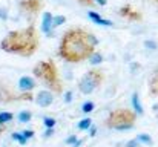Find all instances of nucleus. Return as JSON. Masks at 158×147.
I'll list each match as a JSON object with an SVG mask.
<instances>
[{
	"label": "nucleus",
	"instance_id": "1",
	"mask_svg": "<svg viewBox=\"0 0 158 147\" xmlns=\"http://www.w3.org/2000/svg\"><path fill=\"white\" fill-rule=\"evenodd\" d=\"M98 39L83 28H69L60 40L58 57L66 63H81L97 51Z\"/></svg>",
	"mask_w": 158,
	"mask_h": 147
},
{
	"label": "nucleus",
	"instance_id": "2",
	"mask_svg": "<svg viewBox=\"0 0 158 147\" xmlns=\"http://www.w3.org/2000/svg\"><path fill=\"white\" fill-rule=\"evenodd\" d=\"M40 46L39 31L34 25H29L22 29L9 31L0 42V49L3 52L19 55V57H32Z\"/></svg>",
	"mask_w": 158,
	"mask_h": 147
},
{
	"label": "nucleus",
	"instance_id": "3",
	"mask_svg": "<svg viewBox=\"0 0 158 147\" xmlns=\"http://www.w3.org/2000/svg\"><path fill=\"white\" fill-rule=\"evenodd\" d=\"M37 78L32 75H14V78L0 74V101H32Z\"/></svg>",
	"mask_w": 158,
	"mask_h": 147
},
{
	"label": "nucleus",
	"instance_id": "4",
	"mask_svg": "<svg viewBox=\"0 0 158 147\" xmlns=\"http://www.w3.org/2000/svg\"><path fill=\"white\" fill-rule=\"evenodd\" d=\"M32 74L46 89L52 91L54 94H57V95L63 94V84H61V80H60V74H58L57 64L54 63L52 60L39 61L32 67Z\"/></svg>",
	"mask_w": 158,
	"mask_h": 147
},
{
	"label": "nucleus",
	"instance_id": "5",
	"mask_svg": "<svg viewBox=\"0 0 158 147\" xmlns=\"http://www.w3.org/2000/svg\"><path fill=\"white\" fill-rule=\"evenodd\" d=\"M138 113L129 107H117L109 112L105 120V127L114 132H127L135 127Z\"/></svg>",
	"mask_w": 158,
	"mask_h": 147
},
{
	"label": "nucleus",
	"instance_id": "6",
	"mask_svg": "<svg viewBox=\"0 0 158 147\" xmlns=\"http://www.w3.org/2000/svg\"><path fill=\"white\" fill-rule=\"evenodd\" d=\"M105 83V72L102 69L92 67L88 72H85L81 75V78L78 80V92L81 95H91L94 94L102 84Z\"/></svg>",
	"mask_w": 158,
	"mask_h": 147
},
{
	"label": "nucleus",
	"instance_id": "7",
	"mask_svg": "<svg viewBox=\"0 0 158 147\" xmlns=\"http://www.w3.org/2000/svg\"><path fill=\"white\" fill-rule=\"evenodd\" d=\"M117 14H118L121 18H124L126 22H129V23H141V22H143V12H141L140 9H137V8H135L134 5H131V3L121 5V6L118 8Z\"/></svg>",
	"mask_w": 158,
	"mask_h": 147
},
{
	"label": "nucleus",
	"instance_id": "8",
	"mask_svg": "<svg viewBox=\"0 0 158 147\" xmlns=\"http://www.w3.org/2000/svg\"><path fill=\"white\" fill-rule=\"evenodd\" d=\"M19 11L22 14L26 15H37L43 6H45V0H19Z\"/></svg>",
	"mask_w": 158,
	"mask_h": 147
},
{
	"label": "nucleus",
	"instance_id": "9",
	"mask_svg": "<svg viewBox=\"0 0 158 147\" xmlns=\"http://www.w3.org/2000/svg\"><path fill=\"white\" fill-rule=\"evenodd\" d=\"M34 101L39 107H49L54 103V92L49 89H42L35 94Z\"/></svg>",
	"mask_w": 158,
	"mask_h": 147
},
{
	"label": "nucleus",
	"instance_id": "10",
	"mask_svg": "<svg viewBox=\"0 0 158 147\" xmlns=\"http://www.w3.org/2000/svg\"><path fill=\"white\" fill-rule=\"evenodd\" d=\"M52 23H54V14L51 12H43V17H42V26H40V29H42V32L45 34V35H52Z\"/></svg>",
	"mask_w": 158,
	"mask_h": 147
},
{
	"label": "nucleus",
	"instance_id": "11",
	"mask_svg": "<svg viewBox=\"0 0 158 147\" xmlns=\"http://www.w3.org/2000/svg\"><path fill=\"white\" fill-rule=\"evenodd\" d=\"M149 95L154 98L158 97V67L154 69L149 78Z\"/></svg>",
	"mask_w": 158,
	"mask_h": 147
},
{
	"label": "nucleus",
	"instance_id": "12",
	"mask_svg": "<svg viewBox=\"0 0 158 147\" xmlns=\"http://www.w3.org/2000/svg\"><path fill=\"white\" fill-rule=\"evenodd\" d=\"M88 17H89L95 25H102V26H112V25H114L110 20L102 17V15H100L98 12H95V11H89V12H88Z\"/></svg>",
	"mask_w": 158,
	"mask_h": 147
},
{
	"label": "nucleus",
	"instance_id": "13",
	"mask_svg": "<svg viewBox=\"0 0 158 147\" xmlns=\"http://www.w3.org/2000/svg\"><path fill=\"white\" fill-rule=\"evenodd\" d=\"M132 109L138 113V116H141V115L144 113V109H143V104H141V101H140L138 92H134V94H132Z\"/></svg>",
	"mask_w": 158,
	"mask_h": 147
},
{
	"label": "nucleus",
	"instance_id": "14",
	"mask_svg": "<svg viewBox=\"0 0 158 147\" xmlns=\"http://www.w3.org/2000/svg\"><path fill=\"white\" fill-rule=\"evenodd\" d=\"M91 126H92V120L88 116V118H83V120H80L78 123H77V129L80 130V132H88L89 129H91Z\"/></svg>",
	"mask_w": 158,
	"mask_h": 147
},
{
	"label": "nucleus",
	"instance_id": "15",
	"mask_svg": "<svg viewBox=\"0 0 158 147\" xmlns=\"http://www.w3.org/2000/svg\"><path fill=\"white\" fill-rule=\"evenodd\" d=\"M31 120H32V113H31L29 110H20L19 115H17V121H19L20 124H23V123H29Z\"/></svg>",
	"mask_w": 158,
	"mask_h": 147
},
{
	"label": "nucleus",
	"instance_id": "16",
	"mask_svg": "<svg viewBox=\"0 0 158 147\" xmlns=\"http://www.w3.org/2000/svg\"><path fill=\"white\" fill-rule=\"evenodd\" d=\"M137 140H138L143 146H154V140H152V137L148 135V133H140V135H137Z\"/></svg>",
	"mask_w": 158,
	"mask_h": 147
},
{
	"label": "nucleus",
	"instance_id": "17",
	"mask_svg": "<svg viewBox=\"0 0 158 147\" xmlns=\"http://www.w3.org/2000/svg\"><path fill=\"white\" fill-rule=\"evenodd\" d=\"M92 66H97V64H100V63H103V55L98 52V51H95L91 57H89V60H88Z\"/></svg>",
	"mask_w": 158,
	"mask_h": 147
},
{
	"label": "nucleus",
	"instance_id": "18",
	"mask_svg": "<svg viewBox=\"0 0 158 147\" xmlns=\"http://www.w3.org/2000/svg\"><path fill=\"white\" fill-rule=\"evenodd\" d=\"M11 138H12L14 141H17L20 146H26V143L29 141V140H26V138L23 137V133H22V132H14V133L11 135Z\"/></svg>",
	"mask_w": 158,
	"mask_h": 147
},
{
	"label": "nucleus",
	"instance_id": "19",
	"mask_svg": "<svg viewBox=\"0 0 158 147\" xmlns=\"http://www.w3.org/2000/svg\"><path fill=\"white\" fill-rule=\"evenodd\" d=\"M12 120H14V115L11 112H6V110L0 112V123L2 124H9Z\"/></svg>",
	"mask_w": 158,
	"mask_h": 147
},
{
	"label": "nucleus",
	"instance_id": "20",
	"mask_svg": "<svg viewBox=\"0 0 158 147\" xmlns=\"http://www.w3.org/2000/svg\"><path fill=\"white\" fill-rule=\"evenodd\" d=\"M94 109H95V103H94V101H85V103L81 104V112L86 113V115L91 113Z\"/></svg>",
	"mask_w": 158,
	"mask_h": 147
},
{
	"label": "nucleus",
	"instance_id": "21",
	"mask_svg": "<svg viewBox=\"0 0 158 147\" xmlns=\"http://www.w3.org/2000/svg\"><path fill=\"white\" fill-rule=\"evenodd\" d=\"M66 22V17L64 15H54V23H52V28H58V26H61L63 23Z\"/></svg>",
	"mask_w": 158,
	"mask_h": 147
},
{
	"label": "nucleus",
	"instance_id": "22",
	"mask_svg": "<svg viewBox=\"0 0 158 147\" xmlns=\"http://www.w3.org/2000/svg\"><path fill=\"white\" fill-rule=\"evenodd\" d=\"M75 2L80 3L81 6H86V8H95V6H98L95 0H75Z\"/></svg>",
	"mask_w": 158,
	"mask_h": 147
},
{
	"label": "nucleus",
	"instance_id": "23",
	"mask_svg": "<svg viewBox=\"0 0 158 147\" xmlns=\"http://www.w3.org/2000/svg\"><path fill=\"white\" fill-rule=\"evenodd\" d=\"M55 118L52 116H45L43 118V124H45V127H55Z\"/></svg>",
	"mask_w": 158,
	"mask_h": 147
},
{
	"label": "nucleus",
	"instance_id": "24",
	"mask_svg": "<svg viewBox=\"0 0 158 147\" xmlns=\"http://www.w3.org/2000/svg\"><path fill=\"white\" fill-rule=\"evenodd\" d=\"M143 144L137 140V138H134V140H129L126 144H124V147H141Z\"/></svg>",
	"mask_w": 158,
	"mask_h": 147
},
{
	"label": "nucleus",
	"instance_id": "25",
	"mask_svg": "<svg viewBox=\"0 0 158 147\" xmlns=\"http://www.w3.org/2000/svg\"><path fill=\"white\" fill-rule=\"evenodd\" d=\"M77 135H69L66 140H64V144H68V146H74L75 143H77Z\"/></svg>",
	"mask_w": 158,
	"mask_h": 147
},
{
	"label": "nucleus",
	"instance_id": "26",
	"mask_svg": "<svg viewBox=\"0 0 158 147\" xmlns=\"http://www.w3.org/2000/svg\"><path fill=\"white\" fill-rule=\"evenodd\" d=\"M72 98H74L72 91H66V92L63 94V100H64V103H66V104H69V103L72 101Z\"/></svg>",
	"mask_w": 158,
	"mask_h": 147
},
{
	"label": "nucleus",
	"instance_id": "27",
	"mask_svg": "<svg viewBox=\"0 0 158 147\" xmlns=\"http://www.w3.org/2000/svg\"><path fill=\"white\" fill-rule=\"evenodd\" d=\"M22 133H23V137H25L26 140H31V138H34V135H35V132H34V130H31V129H28V130L25 129Z\"/></svg>",
	"mask_w": 158,
	"mask_h": 147
},
{
	"label": "nucleus",
	"instance_id": "28",
	"mask_svg": "<svg viewBox=\"0 0 158 147\" xmlns=\"http://www.w3.org/2000/svg\"><path fill=\"white\" fill-rule=\"evenodd\" d=\"M144 46H146L148 49H152V51L158 48V45L154 42V40H146V42H144Z\"/></svg>",
	"mask_w": 158,
	"mask_h": 147
},
{
	"label": "nucleus",
	"instance_id": "29",
	"mask_svg": "<svg viewBox=\"0 0 158 147\" xmlns=\"http://www.w3.org/2000/svg\"><path fill=\"white\" fill-rule=\"evenodd\" d=\"M54 135V127H46V130H45V133H43V138H51Z\"/></svg>",
	"mask_w": 158,
	"mask_h": 147
},
{
	"label": "nucleus",
	"instance_id": "30",
	"mask_svg": "<svg viewBox=\"0 0 158 147\" xmlns=\"http://www.w3.org/2000/svg\"><path fill=\"white\" fill-rule=\"evenodd\" d=\"M0 18L5 22V20H8V9L6 8H0Z\"/></svg>",
	"mask_w": 158,
	"mask_h": 147
},
{
	"label": "nucleus",
	"instance_id": "31",
	"mask_svg": "<svg viewBox=\"0 0 158 147\" xmlns=\"http://www.w3.org/2000/svg\"><path fill=\"white\" fill-rule=\"evenodd\" d=\"M88 133H89V137H95V133H97V127H95V126H91V129L88 130Z\"/></svg>",
	"mask_w": 158,
	"mask_h": 147
},
{
	"label": "nucleus",
	"instance_id": "32",
	"mask_svg": "<svg viewBox=\"0 0 158 147\" xmlns=\"http://www.w3.org/2000/svg\"><path fill=\"white\" fill-rule=\"evenodd\" d=\"M6 129H8V124H2V123H0V135H2L3 132H6Z\"/></svg>",
	"mask_w": 158,
	"mask_h": 147
},
{
	"label": "nucleus",
	"instance_id": "33",
	"mask_svg": "<svg viewBox=\"0 0 158 147\" xmlns=\"http://www.w3.org/2000/svg\"><path fill=\"white\" fill-rule=\"evenodd\" d=\"M95 2H97L98 6H106L107 5V0H95Z\"/></svg>",
	"mask_w": 158,
	"mask_h": 147
},
{
	"label": "nucleus",
	"instance_id": "34",
	"mask_svg": "<svg viewBox=\"0 0 158 147\" xmlns=\"http://www.w3.org/2000/svg\"><path fill=\"white\" fill-rule=\"evenodd\" d=\"M81 144H83V140H77V143H75V144H74L72 147H80Z\"/></svg>",
	"mask_w": 158,
	"mask_h": 147
},
{
	"label": "nucleus",
	"instance_id": "35",
	"mask_svg": "<svg viewBox=\"0 0 158 147\" xmlns=\"http://www.w3.org/2000/svg\"><path fill=\"white\" fill-rule=\"evenodd\" d=\"M146 2H151V3H154L155 6H158V0H146Z\"/></svg>",
	"mask_w": 158,
	"mask_h": 147
},
{
	"label": "nucleus",
	"instance_id": "36",
	"mask_svg": "<svg viewBox=\"0 0 158 147\" xmlns=\"http://www.w3.org/2000/svg\"><path fill=\"white\" fill-rule=\"evenodd\" d=\"M157 123H158V113H157Z\"/></svg>",
	"mask_w": 158,
	"mask_h": 147
}]
</instances>
